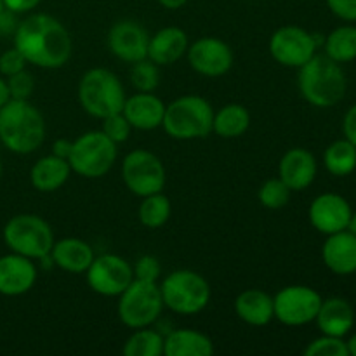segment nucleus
<instances>
[{"label":"nucleus","instance_id":"de8ad7c7","mask_svg":"<svg viewBox=\"0 0 356 356\" xmlns=\"http://www.w3.org/2000/svg\"><path fill=\"white\" fill-rule=\"evenodd\" d=\"M3 10H6V3H3V0H0V14H2Z\"/></svg>","mask_w":356,"mask_h":356},{"label":"nucleus","instance_id":"2eb2a0df","mask_svg":"<svg viewBox=\"0 0 356 356\" xmlns=\"http://www.w3.org/2000/svg\"><path fill=\"white\" fill-rule=\"evenodd\" d=\"M309 222L323 235L348 229L351 219V207L346 198L336 193H323L309 205Z\"/></svg>","mask_w":356,"mask_h":356},{"label":"nucleus","instance_id":"a19ab883","mask_svg":"<svg viewBox=\"0 0 356 356\" xmlns=\"http://www.w3.org/2000/svg\"><path fill=\"white\" fill-rule=\"evenodd\" d=\"M343 129H344V136H346L348 141H351L356 146V104L351 108L350 111H348L346 117H344Z\"/></svg>","mask_w":356,"mask_h":356},{"label":"nucleus","instance_id":"4468645a","mask_svg":"<svg viewBox=\"0 0 356 356\" xmlns=\"http://www.w3.org/2000/svg\"><path fill=\"white\" fill-rule=\"evenodd\" d=\"M188 63L204 76H221L233 66V51L218 37H202L188 45Z\"/></svg>","mask_w":356,"mask_h":356},{"label":"nucleus","instance_id":"6ab92c4d","mask_svg":"<svg viewBox=\"0 0 356 356\" xmlns=\"http://www.w3.org/2000/svg\"><path fill=\"white\" fill-rule=\"evenodd\" d=\"M132 129L139 131H153L160 127L165 115V104L153 92H136L127 97L122 110Z\"/></svg>","mask_w":356,"mask_h":356},{"label":"nucleus","instance_id":"0eeeda50","mask_svg":"<svg viewBox=\"0 0 356 356\" xmlns=\"http://www.w3.org/2000/svg\"><path fill=\"white\" fill-rule=\"evenodd\" d=\"M163 306L177 315H197L211 301L209 282L191 270H176L160 284Z\"/></svg>","mask_w":356,"mask_h":356},{"label":"nucleus","instance_id":"49530a36","mask_svg":"<svg viewBox=\"0 0 356 356\" xmlns=\"http://www.w3.org/2000/svg\"><path fill=\"white\" fill-rule=\"evenodd\" d=\"M348 229H350L353 235H356V212L355 214H351V219H350V225H348Z\"/></svg>","mask_w":356,"mask_h":356},{"label":"nucleus","instance_id":"5701e85b","mask_svg":"<svg viewBox=\"0 0 356 356\" xmlns=\"http://www.w3.org/2000/svg\"><path fill=\"white\" fill-rule=\"evenodd\" d=\"M235 312L242 322L252 327H264L275 318L273 298L259 289H249L235 299Z\"/></svg>","mask_w":356,"mask_h":356},{"label":"nucleus","instance_id":"ddd939ff","mask_svg":"<svg viewBox=\"0 0 356 356\" xmlns=\"http://www.w3.org/2000/svg\"><path fill=\"white\" fill-rule=\"evenodd\" d=\"M316 38L301 26H282L271 35L270 54L282 66L301 68L315 56Z\"/></svg>","mask_w":356,"mask_h":356},{"label":"nucleus","instance_id":"e433bc0d","mask_svg":"<svg viewBox=\"0 0 356 356\" xmlns=\"http://www.w3.org/2000/svg\"><path fill=\"white\" fill-rule=\"evenodd\" d=\"M132 270H134V278L146 282H156L160 278V273H162L160 261L155 256L139 257L138 263L132 266Z\"/></svg>","mask_w":356,"mask_h":356},{"label":"nucleus","instance_id":"dca6fc26","mask_svg":"<svg viewBox=\"0 0 356 356\" xmlns=\"http://www.w3.org/2000/svg\"><path fill=\"white\" fill-rule=\"evenodd\" d=\"M148 31L136 21H118L108 33L110 51L125 63H136L148 58Z\"/></svg>","mask_w":356,"mask_h":356},{"label":"nucleus","instance_id":"393cba45","mask_svg":"<svg viewBox=\"0 0 356 356\" xmlns=\"http://www.w3.org/2000/svg\"><path fill=\"white\" fill-rule=\"evenodd\" d=\"M70 174H72V167H70L68 160L59 159L51 153L33 163L30 170V181L31 186L37 191L52 193L68 181Z\"/></svg>","mask_w":356,"mask_h":356},{"label":"nucleus","instance_id":"412c9836","mask_svg":"<svg viewBox=\"0 0 356 356\" xmlns=\"http://www.w3.org/2000/svg\"><path fill=\"white\" fill-rule=\"evenodd\" d=\"M186 31L177 26H167L156 31L148 44V59L159 66L174 65L188 51Z\"/></svg>","mask_w":356,"mask_h":356},{"label":"nucleus","instance_id":"423d86ee","mask_svg":"<svg viewBox=\"0 0 356 356\" xmlns=\"http://www.w3.org/2000/svg\"><path fill=\"white\" fill-rule=\"evenodd\" d=\"M3 242L10 252L30 259L49 256L54 245L51 225L37 214H17L3 226Z\"/></svg>","mask_w":356,"mask_h":356},{"label":"nucleus","instance_id":"58836bf2","mask_svg":"<svg viewBox=\"0 0 356 356\" xmlns=\"http://www.w3.org/2000/svg\"><path fill=\"white\" fill-rule=\"evenodd\" d=\"M329 9L344 21H356V0H325Z\"/></svg>","mask_w":356,"mask_h":356},{"label":"nucleus","instance_id":"1a4fd4ad","mask_svg":"<svg viewBox=\"0 0 356 356\" xmlns=\"http://www.w3.org/2000/svg\"><path fill=\"white\" fill-rule=\"evenodd\" d=\"M163 309L162 292L156 282L134 280L118 296V318L129 329L149 327L159 320Z\"/></svg>","mask_w":356,"mask_h":356},{"label":"nucleus","instance_id":"c756f323","mask_svg":"<svg viewBox=\"0 0 356 356\" xmlns=\"http://www.w3.org/2000/svg\"><path fill=\"white\" fill-rule=\"evenodd\" d=\"M325 52L336 63H348L356 59V28L339 26L327 37Z\"/></svg>","mask_w":356,"mask_h":356},{"label":"nucleus","instance_id":"2f4dec72","mask_svg":"<svg viewBox=\"0 0 356 356\" xmlns=\"http://www.w3.org/2000/svg\"><path fill=\"white\" fill-rule=\"evenodd\" d=\"M292 190L280 179V177H271V179L264 181L261 184L259 191H257V198H259L261 205L271 211H278V209L285 207L291 200Z\"/></svg>","mask_w":356,"mask_h":356},{"label":"nucleus","instance_id":"a211bd4d","mask_svg":"<svg viewBox=\"0 0 356 356\" xmlns=\"http://www.w3.org/2000/svg\"><path fill=\"white\" fill-rule=\"evenodd\" d=\"M316 160L313 153L305 148H292L282 156L278 165V177L291 188L292 191H302L315 181Z\"/></svg>","mask_w":356,"mask_h":356},{"label":"nucleus","instance_id":"473e14b6","mask_svg":"<svg viewBox=\"0 0 356 356\" xmlns=\"http://www.w3.org/2000/svg\"><path fill=\"white\" fill-rule=\"evenodd\" d=\"M131 83L138 92H153L160 83L159 65L148 58L132 63Z\"/></svg>","mask_w":356,"mask_h":356},{"label":"nucleus","instance_id":"79ce46f5","mask_svg":"<svg viewBox=\"0 0 356 356\" xmlns=\"http://www.w3.org/2000/svg\"><path fill=\"white\" fill-rule=\"evenodd\" d=\"M72 145L73 141H68V139H58L54 143V146H52V155L68 160L70 152H72Z\"/></svg>","mask_w":356,"mask_h":356},{"label":"nucleus","instance_id":"f3484780","mask_svg":"<svg viewBox=\"0 0 356 356\" xmlns=\"http://www.w3.org/2000/svg\"><path fill=\"white\" fill-rule=\"evenodd\" d=\"M37 266L30 257L19 256V254H7L0 257V294L23 296L37 282Z\"/></svg>","mask_w":356,"mask_h":356},{"label":"nucleus","instance_id":"f704fd0d","mask_svg":"<svg viewBox=\"0 0 356 356\" xmlns=\"http://www.w3.org/2000/svg\"><path fill=\"white\" fill-rule=\"evenodd\" d=\"M101 131H103L115 145H118V143L127 141L129 136H131L132 125L129 124V120L120 111V113H115L103 118V129H101Z\"/></svg>","mask_w":356,"mask_h":356},{"label":"nucleus","instance_id":"c9c22d12","mask_svg":"<svg viewBox=\"0 0 356 356\" xmlns=\"http://www.w3.org/2000/svg\"><path fill=\"white\" fill-rule=\"evenodd\" d=\"M7 87H9L10 99H28L33 94L35 79L30 72L23 70L14 75L7 76Z\"/></svg>","mask_w":356,"mask_h":356},{"label":"nucleus","instance_id":"a878e982","mask_svg":"<svg viewBox=\"0 0 356 356\" xmlns=\"http://www.w3.org/2000/svg\"><path fill=\"white\" fill-rule=\"evenodd\" d=\"M165 356H212L214 343L204 332L193 329L172 330L163 341Z\"/></svg>","mask_w":356,"mask_h":356},{"label":"nucleus","instance_id":"37998d69","mask_svg":"<svg viewBox=\"0 0 356 356\" xmlns=\"http://www.w3.org/2000/svg\"><path fill=\"white\" fill-rule=\"evenodd\" d=\"M10 99V94H9V87H7V80L0 76V108Z\"/></svg>","mask_w":356,"mask_h":356},{"label":"nucleus","instance_id":"b1692460","mask_svg":"<svg viewBox=\"0 0 356 356\" xmlns=\"http://www.w3.org/2000/svg\"><path fill=\"white\" fill-rule=\"evenodd\" d=\"M315 320L318 323V329L325 336L344 337L353 327L355 313L346 299L330 298L322 301Z\"/></svg>","mask_w":356,"mask_h":356},{"label":"nucleus","instance_id":"9d476101","mask_svg":"<svg viewBox=\"0 0 356 356\" xmlns=\"http://www.w3.org/2000/svg\"><path fill=\"white\" fill-rule=\"evenodd\" d=\"M122 179L136 197H148L165 186V167L155 153L141 148L132 149L122 162Z\"/></svg>","mask_w":356,"mask_h":356},{"label":"nucleus","instance_id":"aec40b11","mask_svg":"<svg viewBox=\"0 0 356 356\" xmlns=\"http://www.w3.org/2000/svg\"><path fill=\"white\" fill-rule=\"evenodd\" d=\"M325 266L336 275H351L356 271V235L343 229L329 235L322 249Z\"/></svg>","mask_w":356,"mask_h":356},{"label":"nucleus","instance_id":"a18cd8bd","mask_svg":"<svg viewBox=\"0 0 356 356\" xmlns=\"http://www.w3.org/2000/svg\"><path fill=\"white\" fill-rule=\"evenodd\" d=\"M346 346H348V351H350V355L356 356V334H355L353 337H351L350 341H348Z\"/></svg>","mask_w":356,"mask_h":356},{"label":"nucleus","instance_id":"c85d7f7f","mask_svg":"<svg viewBox=\"0 0 356 356\" xmlns=\"http://www.w3.org/2000/svg\"><path fill=\"white\" fill-rule=\"evenodd\" d=\"M163 341L165 337L162 334L143 327L136 329V332L125 341L122 351L125 356H160L163 355Z\"/></svg>","mask_w":356,"mask_h":356},{"label":"nucleus","instance_id":"09e8293b","mask_svg":"<svg viewBox=\"0 0 356 356\" xmlns=\"http://www.w3.org/2000/svg\"><path fill=\"white\" fill-rule=\"evenodd\" d=\"M0 176H2V162H0Z\"/></svg>","mask_w":356,"mask_h":356},{"label":"nucleus","instance_id":"4be33fe9","mask_svg":"<svg viewBox=\"0 0 356 356\" xmlns=\"http://www.w3.org/2000/svg\"><path fill=\"white\" fill-rule=\"evenodd\" d=\"M92 247L80 238H63L54 242L51 250L52 263L66 273H86L94 259Z\"/></svg>","mask_w":356,"mask_h":356},{"label":"nucleus","instance_id":"c03bdc74","mask_svg":"<svg viewBox=\"0 0 356 356\" xmlns=\"http://www.w3.org/2000/svg\"><path fill=\"white\" fill-rule=\"evenodd\" d=\"M159 2L162 3V6L165 7V9L174 10V9H179V7H183L184 3L188 2V0H159Z\"/></svg>","mask_w":356,"mask_h":356},{"label":"nucleus","instance_id":"f8f14e48","mask_svg":"<svg viewBox=\"0 0 356 356\" xmlns=\"http://www.w3.org/2000/svg\"><path fill=\"white\" fill-rule=\"evenodd\" d=\"M86 275L90 291L106 298H118L134 280V270L129 261L117 254L94 257Z\"/></svg>","mask_w":356,"mask_h":356},{"label":"nucleus","instance_id":"4c0bfd02","mask_svg":"<svg viewBox=\"0 0 356 356\" xmlns=\"http://www.w3.org/2000/svg\"><path fill=\"white\" fill-rule=\"evenodd\" d=\"M23 70H26V59L16 47L9 49L0 56V75L2 76L7 79V76L23 72Z\"/></svg>","mask_w":356,"mask_h":356},{"label":"nucleus","instance_id":"7ed1b4c3","mask_svg":"<svg viewBox=\"0 0 356 356\" xmlns=\"http://www.w3.org/2000/svg\"><path fill=\"white\" fill-rule=\"evenodd\" d=\"M301 96L316 108H330L346 94V75L339 63L329 56L315 54L299 68Z\"/></svg>","mask_w":356,"mask_h":356},{"label":"nucleus","instance_id":"20e7f679","mask_svg":"<svg viewBox=\"0 0 356 356\" xmlns=\"http://www.w3.org/2000/svg\"><path fill=\"white\" fill-rule=\"evenodd\" d=\"M214 110L211 103L200 96H181L165 104L162 127L177 141L207 138L212 132Z\"/></svg>","mask_w":356,"mask_h":356},{"label":"nucleus","instance_id":"9b49d317","mask_svg":"<svg viewBox=\"0 0 356 356\" xmlns=\"http://www.w3.org/2000/svg\"><path fill=\"white\" fill-rule=\"evenodd\" d=\"M322 296L306 285H289L273 298L275 318L289 327L306 325L313 322L322 306Z\"/></svg>","mask_w":356,"mask_h":356},{"label":"nucleus","instance_id":"f257e3e1","mask_svg":"<svg viewBox=\"0 0 356 356\" xmlns=\"http://www.w3.org/2000/svg\"><path fill=\"white\" fill-rule=\"evenodd\" d=\"M14 47L26 63L38 68H61L72 56L73 44L61 21L49 14H31L14 31Z\"/></svg>","mask_w":356,"mask_h":356},{"label":"nucleus","instance_id":"6e6552de","mask_svg":"<svg viewBox=\"0 0 356 356\" xmlns=\"http://www.w3.org/2000/svg\"><path fill=\"white\" fill-rule=\"evenodd\" d=\"M117 162V145L103 131H89L75 139L68 163L73 172L87 179L108 174Z\"/></svg>","mask_w":356,"mask_h":356},{"label":"nucleus","instance_id":"39448f33","mask_svg":"<svg viewBox=\"0 0 356 356\" xmlns=\"http://www.w3.org/2000/svg\"><path fill=\"white\" fill-rule=\"evenodd\" d=\"M124 86L113 72L106 68H92L83 73L79 83V101L83 110L96 118H106L124 110Z\"/></svg>","mask_w":356,"mask_h":356},{"label":"nucleus","instance_id":"cd10ccee","mask_svg":"<svg viewBox=\"0 0 356 356\" xmlns=\"http://www.w3.org/2000/svg\"><path fill=\"white\" fill-rule=\"evenodd\" d=\"M327 170L337 177L351 174L356 169V146L348 139L332 143L323 155Z\"/></svg>","mask_w":356,"mask_h":356},{"label":"nucleus","instance_id":"f03ea898","mask_svg":"<svg viewBox=\"0 0 356 356\" xmlns=\"http://www.w3.org/2000/svg\"><path fill=\"white\" fill-rule=\"evenodd\" d=\"M45 120L28 99H9L0 108V141L9 152L28 155L42 146Z\"/></svg>","mask_w":356,"mask_h":356},{"label":"nucleus","instance_id":"72a5a7b5","mask_svg":"<svg viewBox=\"0 0 356 356\" xmlns=\"http://www.w3.org/2000/svg\"><path fill=\"white\" fill-rule=\"evenodd\" d=\"M306 356H348L346 343L343 341V337H334V336H325L320 337V339L312 341L308 344V348L305 350Z\"/></svg>","mask_w":356,"mask_h":356},{"label":"nucleus","instance_id":"ea45409f","mask_svg":"<svg viewBox=\"0 0 356 356\" xmlns=\"http://www.w3.org/2000/svg\"><path fill=\"white\" fill-rule=\"evenodd\" d=\"M3 3H6V9L10 10V13L23 14L33 10L40 3V0H3Z\"/></svg>","mask_w":356,"mask_h":356},{"label":"nucleus","instance_id":"7c9ffc66","mask_svg":"<svg viewBox=\"0 0 356 356\" xmlns=\"http://www.w3.org/2000/svg\"><path fill=\"white\" fill-rule=\"evenodd\" d=\"M170 200L159 191V193L148 195V197H143L141 205H139V221L146 228H162L170 218Z\"/></svg>","mask_w":356,"mask_h":356},{"label":"nucleus","instance_id":"bb28decb","mask_svg":"<svg viewBox=\"0 0 356 356\" xmlns=\"http://www.w3.org/2000/svg\"><path fill=\"white\" fill-rule=\"evenodd\" d=\"M250 125V113L245 106L238 103L225 104L214 113L212 120V132L225 139L240 138L247 132Z\"/></svg>","mask_w":356,"mask_h":356}]
</instances>
